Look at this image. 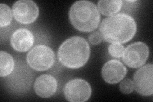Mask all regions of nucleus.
Instances as JSON below:
<instances>
[{
  "label": "nucleus",
  "instance_id": "obj_1",
  "mask_svg": "<svg viewBox=\"0 0 153 102\" xmlns=\"http://www.w3.org/2000/svg\"><path fill=\"white\" fill-rule=\"evenodd\" d=\"M103 40L111 43H125L130 41L137 32V23L126 13H117L103 19L99 26Z\"/></svg>",
  "mask_w": 153,
  "mask_h": 102
},
{
  "label": "nucleus",
  "instance_id": "obj_2",
  "mask_svg": "<svg viewBox=\"0 0 153 102\" xmlns=\"http://www.w3.org/2000/svg\"><path fill=\"white\" fill-rule=\"evenodd\" d=\"M90 47L87 40L80 36H73L60 45L57 57L64 66L77 69L84 66L90 56Z\"/></svg>",
  "mask_w": 153,
  "mask_h": 102
},
{
  "label": "nucleus",
  "instance_id": "obj_3",
  "mask_svg": "<svg viewBox=\"0 0 153 102\" xmlns=\"http://www.w3.org/2000/svg\"><path fill=\"white\" fill-rule=\"evenodd\" d=\"M71 24L82 32H91L97 29L100 21L97 7L89 1H78L71 5L69 12Z\"/></svg>",
  "mask_w": 153,
  "mask_h": 102
},
{
  "label": "nucleus",
  "instance_id": "obj_4",
  "mask_svg": "<svg viewBox=\"0 0 153 102\" xmlns=\"http://www.w3.org/2000/svg\"><path fill=\"white\" fill-rule=\"evenodd\" d=\"M55 54L49 47L38 45L27 53L26 61L28 65L36 71L50 69L55 62Z\"/></svg>",
  "mask_w": 153,
  "mask_h": 102
},
{
  "label": "nucleus",
  "instance_id": "obj_5",
  "mask_svg": "<svg viewBox=\"0 0 153 102\" xmlns=\"http://www.w3.org/2000/svg\"><path fill=\"white\" fill-rule=\"evenodd\" d=\"M149 55V48L145 43L135 42L124 48L123 60L132 68H137L145 64Z\"/></svg>",
  "mask_w": 153,
  "mask_h": 102
},
{
  "label": "nucleus",
  "instance_id": "obj_6",
  "mask_svg": "<svg viewBox=\"0 0 153 102\" xmlns=\"http://www.w3.org/2000/svg\"><path fill=\"white\" fill-rule=\"evenodd\" d=\"M92 93L89 82L82 79H75L67 82L64 87V95L70 102H84L88 101Z\"/></svg>",
  "mask_w": 153,
  "mask_h": 102
},
{
  "label": "nucleus",
  "instance_id": "obj_7",
  "mask_svg": "<svg viewBox=\"0 0 153 102\" xmlns=\"http://www.w3.org/2000/svg\"><path fill=\"white\" fill-rule=\"evenodd\" d=\"M12 12L17 22L29 24L36 20L39 15V8L31 0H19L13 4Z\"/></svg>",
  "mask_w": 153,
  "mask_h": 102
},
{
  "label": "nucleus",
  "instance_id": "obj_8",
  "mask_svg": "<svg viewBox=\"0 0 153 102\" xmlns=\"http://www.w3.org/2000/svg\"><path fill=\"white\" fill-rule=\"evenodd\" d=\"M153 65L147 64L138 69L134 74V89L142 96L153 94Z\"/></svg>",
  "mask_w": 153,
  "mask_h": 102
},
{
  "label": "nucleus",
  "instance_id": "obj_9",
  "mask_svg": "<svg viewBox=\"0 0 153 102\" xmlns=\"http://www.w3.org/2000/svg\"><path fill=\"white\" fill-rule=\"evenodd\" d=\"M126 66L119 60H112L107 61L102 69V75L107 83L114 84L121 82L126 76Z\"/></svg>",
  "mask_w": 153,
  "mask_h": 102
},
{
  "label": "nucleus",
  "instance_id": "obj_10",
  "mask_svg": "<svg viewBox=\"0 0 153 102\" xmlns=\"http://www.w3.org/2000/svg\"><path fill=\"white\" fill-rule=\"evenodd\" d=\"M34 36L31 31L25 28H21L12 33L10 43L14 50L25 52L31 48L34 43Z\"/></svg>",
  "mask_w": 153,
  "mask_h": 102
},
{
  "label": "nucleus",
  "instance_id": "obj_11",
  "mask_svg": "<svg viewBox=\"0 0 153 102\" xmlns=\"http://www.w3.org/2000/svg\"><path fill=\"white\" fill-rule=\"evenodd\" d=\"M36 94L42 98H50L57 89V80L51 75L44 74L36 79L34 84Z\"/></svg>",
  "mask_w": 153,
  "mask_h": 102
},
{
  "label": "nucleus",
  "instance_id": "obj_12",
  "mask_svg": "<svg viewBox=\"0 0 153 102\" xmlns=\"http://www.w3.org/2000/svg\"><path fill=\"white\" fill-rule=\"evenodd\" d=\"M123 6L121 0H100L98 3V10L105 16H112L120 11Z\"/></svg>",
  "mask_w": 153,
  "mask_h": 102
},
{
  "label": "nucleus",
  "instance_id": "obj_13",
  "mask_svg": "<svg viewBox=\"0 0 153 102\" xmlns=\"http://www.w3.org/2000/svg\"><path fill=\"white\" fill-rule=\"evenodd\" d=\"M14 66L15 61L12 56L7 52H0V77H4L10 75Z\"/></svg>",
  "mask_w": 153,
  "mask_h": 102
},
{
  "label": "nucleus",
  "instance_id": "obj_14",
  "mask_svg": "<svg viewBox=\"0 0 153 102\" xmlns=\"http://www.w3.org/2000/svg\"><path fill=\"white\" fill-rule=\"evenodd\" d=\"M13 12L7 4H0V26L6 27L10 24L12 21Z\"/></svg>",
  "mask_w": 153,
  "mask_h": 102
},
{
  "label": "nucleus",
  "instance_id": "obj_15",
  "mask_svg": "<svg viewBox=\"0 0 153 102\" xmlns=\"http://www.w3.org/2000/svg\"><path fill=\"white\" fill-rule=\"evenodd\" d=\"M124 50V47L121 43H111L108 48L109 54L116 58H120L123 56Z\"/></svg>",
  "mask_w": 153,
  "mask_h": 102
},
{
  "label": "nucleus",
  "instance_id": "obj_16",
  "mask_svg": "<svg viewBox=\"0 0 153 102\" xmlns=\"http://www.w3.org/2000/svg\"><path fill=\"white\" fill-rule=\"evenodd\" d=\"M119 89L124 94H130L134 90L133 82L130 79H125L119 85Z\"/></svg>",
  "mask_w": 153,
  "mask_h": 102
},
{
  "label": "nucleus",
  "instance_id": "obj_17",
  "mask_svg": "<svg viewBox=\"0 0 153 102\" xmlns=\"http://www.w3.org/2000/svg\"><path fill=\"white\" fill-rule=\"evenodd\" d=\"M88 38L89 41L93 45H98L101 43L103 40L101 33L98 31H94L91 33Z\"/></svg>",
  "mask_w": 153,
  "mask_h": 102
}]
</instances>
